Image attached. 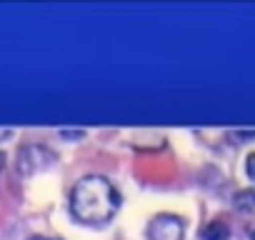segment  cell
Instances as JSON below:
<instances>
[{
  "instance_id": "6da1fadb",
  "label": "cell",
  "mask_w": 255,
  "mask_h": 240,
  "mask_svg": "<svg viewBox=\"0 0 255 240\" xmlns=\"http://www.w3.org/2000/svg\"><path fill=\"white\" fill-rule=\"evenodd\" d=\"M120 208V193L100 175L83 178L70 193V213L85 225H105Z\"/></svg>"
},
{
  "instance_id": "7a4b0ae2",
  "label": "cell",
  "mask_w": 255,
  "mask_h": 240,
  "mask_svg": "<svg viewBox=\"0 0 255 240\" xmlns=\"http://www.w3.org/2000/svg\"><path fill=\"white\" fill-rule=\"evenodd\" d=\"M58 160V155L45 148V145H25L18 150V173L20 175H35L40 170H48L53 163Z\"/></svg>"
},
{
  "instance_id": "3957f363",
  "label": "cell",
  "mask_w": 255,
  "mask_h": 240,
  "mask_svg": "<svg viewBox=\"0 0 255 240\" xmlns=\"http://www.w3.org/2000/svg\"><path fill=\"white\" fill-rule=\"evenodd\" d=\"M148 240H183L185 238V220L173 213L155 215L145 228Z\"/></svg>"
},
{
  "instance_id": "277c9868",
  "label": "cell",
  "mask_w": 255,
  "mask_h": 240,
  "mask_svg": "<svg viewBox=\"0 0 255 240\" xmlns=\"http://www.w3.org/2000/svg\"><path fill=\"white\" fill-rule=\"evenodd\" d=\"M200 238L203 240H230V228L223 220H213L200 230Z\"/></svg>"
},
{
  "instance_id": "5b68a950",
  "label": "cell",
  "mask_w": 255,
  "mask_h": 240,
  "mask_svg": "<svg viewBox=\"0 0 255 240\" xmlns=\"http://www.w3.org/2000/svg\"><path fill=\"white\" fill-rule=\"evenodd\" d=\"M233 205H235V210H240V213L255 210V190H240V193H235Z\"/></svg>"
},
{
  "instance_id": "8992f818",
  "label": "cell",
  "mask_w": 255,
  "mask_h": 240,
  "mask_svg": "<svg viewBox=\"0 0 255 240\" xmlns=\"http://www.w3.org/2000/svg\"><path fill=\"white\" fill-rule=\"evenodd\" d=\"M245 173H248V178L255 183V153H250V155L245 158Z\"/></svg>"
},
{
  "instance_id": "52a82bcc",
  "label": "cell",
  "mask_w": 255,
  "mask_h": 240,
  "mask_svg": "<svg viewBox=\"0 0 255 240\" xmlns=\"http://www.w3.org/2000/svg\"><path fill=\"white\" fill-rule=\"evenodd\" d=\"M60 135H63V138H83L85 133H83V130H60Z\"/></svg>"
},
{
  "instance_id": "ba28073f",
  "label": "cell",
  "mask_w": 255,
  "mask_h": 240,
  "mask_svg": "<svg viewBox=\"0 0 255 240\" xmlns=\"http://www.w3.org/2000/svg\"><path fill=\"white\" fill-rule=\"evenodd\" d=\"M0 170H3V153H0Z\"/></svg>"
},
{
  "instance_id": "9c48e42d",
  "label": "cell",
  "mask_w": 255,
  "mask_h": 240,
  "mask_svg": "<svg viewBox=\"0 0 255 240\" xmlns=\"http://www.w3.org/2000/svg\"><path fill=\"white\" fill-rule=\"evenodd\" d=\"M33 240H53V238H33Z\"/></svg>"
},
{
  "instance_id": "30bf717a",
  "label": "cell",
  "mask_w": 255,
  "mask_h": 240,
  "mask_svg": "<svg viewBox=\"0 0 255 240\" xmlns=\"http://www.w3.org/2000/svg\"><path fill=\"white\" fill-rule=\"evenodd\" d=\"M253 240H255V233H253Z\"/></svg>"
}]
</instances>
